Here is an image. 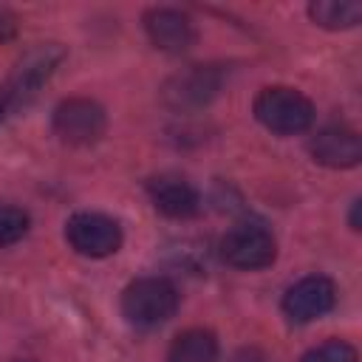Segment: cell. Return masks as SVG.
Wrapping results in <instances>:
<instances>
[{"instance_id":"6da1fadb","label":"cell","mask_w":362,"mask_h":362,"mask_svg":"<svg viewBox=\"0 0 362 362\" xmlns=\"http://www.w3.org/2000/svg\"><path fill=\"white\" fill-rule=\"evenodd\" d=\"M255 116L263 127L280 136H294L311 127L314 122V105L308 96H303L294 88L274 85L263 88L255 99Z\"/></svg>"},{"instance_id":"7a4b0ae2","label":"cell","mask_w":362,"mask_h":362,"mask_svg":"<svg viewBox=\"0 0 362 362\" xmlns=\"http://www.w3.org/2000/svg\"><path fill=\"white\" fill-rule=\"evenodd\" d=\"M178 308V291L164 277L133 280L122 294V314L136 328H156L167 322Z\"/></svg>"},{"instance_id":"3957f363","label":"cell","mask_w":362,"mask_h":362,"mask_svg":"<svg viewBox=\"0 0 362 362\" xmlns=\"http://www.w3.org/2000/svg\"><path fill=\"white\" fill-rule=\"evenodd\" d=\"M51 124H54V133L65 144L88 147L102 139L107 119H105L102 105H96L93 99H85V96H74V99H65L57 105Z\"/></svg>"},{"instance_id":"277c9868","label":"cell","mask_w":362,"mask_h":362,"mask_svg":"<svg viewBox=\"0 0 362 362\" xmlns=\"http://www.w3.org/2000/svg\"><path fill=\"white\" fill-rule=\"evenodd\" d=\"M277 243L266 226L238 223L221 238V257L235 269H263L274 260Z\"/></svg>"},{"instance_id":"5b68a950","label":"cell","mask_w":362,"mask_h":362,"mask_svg":"<svg viewBox=\"0 0 362 362\" xmlns=\"http://www.w3.org/2000/svg\"><path fill=\"white\" fill-rule=\"evenodd\" d=\"M65 238L85 257H107L122 246L119 223L102 212H76L65 226Z\"/></svg>"},{"instance_id":"8992f818","label":"cell","mask_w":362,"mask_h":362,"mask_svg":"<svg viewBox=\"0 0 362 362\" xmlns=\"http://www.w3.org/2000/svg\"><path fill=\"white\" fill-rule=\"evenodd\" d=\"M334 300H337V288L328 277L322 274H311V277H303L297 280L286 297H283V311L291 322H311L322 314H328L334 308Z\"/></svg>"},{"instance_id":"52a82bcc","label":"cell","mask_w":362,"mask_h":362,"mask_svg":"<svg viewBox=\"0 0 362 362\" xmlns=\"http://www.w3.org/2000/svg\"><path fill=\"white\" fill-rule=\"evenodd\" d=\"M221 71L212 68V65H192L187 68L184 74L173 76L167 85H164V102L184 110V107H201L206 105L218 88H221Z\"/></svg>"},{"instance_id":"ba28073f","label":"cell","mask_w":362,"mask_h":362,"mask_svg":"<svg viewBox=\"0 0 362 362\" xmlns=\"http://www.w3.org/2000/svg\"><path fill=\"white\" fill-rule=\"evenodd\" d=\"M144 31L150 42L167 54H181L195 42V25L178 8H150L144 14Z\"/></svg>"},{"instance_id":"9c48e42d","label":"cell","mask_w":362,"mask_h":362,"mask_svg":"<svg viewBox=\"0 0 362 362\" xmlns=\"http://www.w3.org/2000/svg\"><path fill=\"white\" fill-rule=\"evenodd\" d=\"M147 195H150L153 206L167 218H192L201 206L195 187L189 181H184L181 175H170V173L150 178Z\"/></svg>"},{"instance_id":"30bf717a","label":"cell","mask_w":362,"mask_h":362,"mask_svg":"<svg viewBox=\"0 0 362 362\" xmlns=\"http://www.w3.org/2000/svg\"><path fill=\"white\" fill-rule=\"evenodd\" d=\"M311 156L317 164L334 167V170H348L356 167L362 158V141L354 130L348 127H322L314 139H311Z\"/></svg>"},{"instance_id":"8fae6325","label":"cell","mask_w":362,"mask_h":362,"mask_svg":"<svg viewBox=\"0 0 362 362\" xmlns=\"http://www.w3.org/2000/svg\"><path fill=\"white\" fill-rule=\"evenodd\" d=\"M218 359V339L212 331L189 328L178 334L170 345L167 362H215Z\"/></svg>"},{"instance_id":"7c38bea8","label":"cell","mask_w":362,"mask_h":362,"mask_svg":"<svg viewBox=\"0 0 362 362\" xmlns=\"http://www.w3.org/2000/svg\"><path fill=\"white\" fill-rule=\"evenodd\" d=\"M308 14L322 28H351L362 20V6L354 0H317L308 6Z\"/></svg>"},{"instance_id":"4fadbf2b","label":"cell","mask_w":362,"mask_h":362,"mask_svg":"<svg viewBox=\"0 0 362 362\" xmlns=\"http://www.w3.org/2000/svg\"><path fill=\"white\" fill-rule=\"evenodd\" d=\"M28 232V215L17 206H3L0 204V246L17 243Z\"/></svg>"},{"instance_id":"5bb4252c","label":"cell","mask_w":362,"mask_h":362,"mask_svg":"<svg viewBox=\"0 0 362 362\" xmlns=\"http://www.w3.org/2000/svg\"><path fill=\"white\" fill-rule=\"evenodd\" d=\"M303 362H359V356H356L354 345H348L342 339H328V342L311 348L303 356Z\"/></svg>"},{"instance_id":"9a60e30c","label":"cell","mask_w":362,"mask_h":362,"mask_svg":"<svg viewBox=\"0 0 362 362\" xmlns=\"http://www.w3.org/2000/svg\"><path fill=\"white\" fill-rule=\"evenodd\" d=\"M31 99H28V93L20 88V82L8 74V79L0 85V122L11 113V110H17V107H23V105H28Z\"/></svg>"},{"instance_id":"2e32d148","label":"cell","mask_w":362,"mask_h":362,"mask_svg":"<svg viewBox=\"0 0 362 362\" xmlns=\"http://www.w3.org/2000/svg\"><path fill=\"white\" fill-rule=\"evenodd\" d=\"M351 229H359V201H354V212H351Z\"/></svg>"},{"instance_id":"e0dca14e","label":"cell","mask_w":362,"mask_h":362,"mask_svg":"<svg viewBox=\"0 0 362 362\" xmlns=\"http://www.w3.org/2000/svg\"><path fill=\"white\" fill-rule=\"evenodd\" d=\"M0 25H3V23H0Z\"/></svg>"}]
</instances>
